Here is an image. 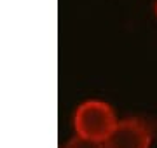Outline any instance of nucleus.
<instances>
[{
	"mask_svg": "<svg viewBox=\"0 0 157 148\" xmlns=\"http://www.w3.org/2000/svg\"><path fill=\"white\" fill-rule=\"evenodd\" d=\"M119 119L112 105L101 99H87L77 106L73 113V129L75 134L87 139L105 143L107 138L115 129Z\"/></svg>",
	"mask_w": 157,
	"mask_h": 148,
	"instance_id": "nucleus-1",
	"label": "nucleus"
},
{
	"mask_svg": "<svg viewBox=\"0 0 157 148\" xmlns=\"http://www.w3.org/2000/svg\"><path fill=\"white\" fill-rule=\"evenodd\" d=\"M155 16H157V0H155Z\"/></svg>",
	"mask_w": 157,
	"mask_h": 148,
	"instance_id": "nucleus-4",
	"label": "nucleus"
},
{
	"mask_svg": "<svg viewBox=\"0 0 157 148\" xmlns=\"http://www.w3.org/2000/svg\"><path fill=\"white\" fill-rule=\"evenodd\" d=\"M61 148H105V145L101 141H94V139H87L82 136H75L70 138Z\"/></svg>",
	"mask_w": 157,
	"mask_h": 148,
	"instance_id": "nucleus-3",
	"label": "nucleus"
},
{
	"mask_svg": "<svg viewBox=\"0 0 157 148\" xmlns=\"http://www.w3.org/2000/svg\"><path fill=\"white\" fill-rule=\"evenodd\" d=\"M103 145L105 148H150L152 127L138 117L122 119Z\"/></svg>",
	"mask_w": 157,
	"mask_h": 148,
	"instance_id": "nucleus-2",
	"label": "nucleus"
}]
</instances>
